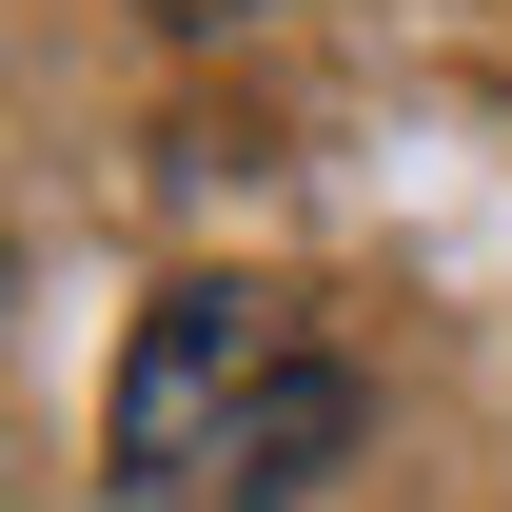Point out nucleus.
<instances>
[{
	"label": "nucleus",
	"instance_id": "obj_2",
	"mask_svg": "<svg viewBox=\"0 0 512 512\" xmlns=\"http://www.w3.org/2000/svg\"><path fill=\"white\" fill-rule=\"evenodd\" d=\"M158 40H237V20H276V0H138Z\"/></svg>",
	"mask_w": 512,
	"mask_h": 512
},
{
	"label": "nucleus",
	"instance_id": "obj_1",
	"mask_svg": "<svg viewBox=\"0 0 512 512\" xmlns=\"http://www.w3.org/2000/svg\"><path fill=\"white\" fill-rule=\"evenodd\" d=\"M375 434V394L335 355L296 276H178L138 296L119 394H99V493L119 512H316Z\"/></svg>",
	"mask_w": 512,
	"mask_h": 512
}]
</instances>
